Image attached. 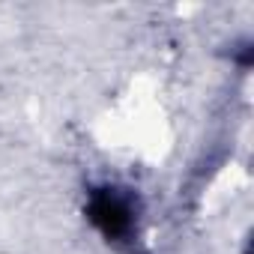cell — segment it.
Returning <instances> with one entry per match:
<instances>
[{
	"mask_svg": "<svg viewBox=\"0 0 254 254\" xmlns=\"http://www.w3.org/2000/svg\"><path fill=\"white\" fill-rule=\"evenodd\" d=\"M84 212H87L90 224L108 242H123V239H129L132 230H135V206H132V197L123 194L114 186L93 189L90 197H87V209Z\"/></svg>",
	"mask_w": 254,
	"mask_h": 254,
	"instance_id": "cell-1",
	"label": "cell"
}]
</instances>
